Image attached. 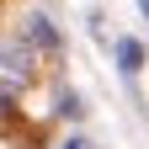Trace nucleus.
<instances>
[{"label": "nucleus", "mask_w": 149, "mask_h": 149, "mask_svg": "<svg viewBox=\"0 0 149 149\" xmlns=\"http://www.w3.org/2000/svg\"><path fill=\"white\" fill-rule=\"evenodd\" d=\"M117 59H123V74H139L144 69V48L133 43V37H123V43H117Z\"/></svg>", "instance_id": "1"}, {"label": "nucleus", "mask_w": 149, "mask_h": 149, "mask_svg": "<svg viewBox=\"0 0 149 149\" xmlns=\"http://www.w3.org/2000/svg\"><path fill=\"white\" fill-rule=\"evenodd\" d=\"M64 149H91V144H80V139H69V144H64Z\"/></svg>", "instance_id": "2"}]
</instances>
